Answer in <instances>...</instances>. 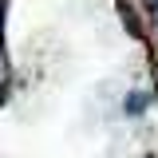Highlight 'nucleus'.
Instances as JSON below:
<instances>
[{
	"label": "nucleus",
	"mask_w": 158,
	"mask_h": 158,
	"mask_svg": "<svg viewBox=\"0 0 158 158\" xmlns=\"http://www.w3.org/2000/svg\"><path fill=\"white\" fill-rule=\"evenodd\" d=\"M118 16H123V24H127V32H131V36H138V40H146V32H142V24H138V12H135V8H131V4H127V0L118 4Z\"/></svg>",
	"instance_id": "nucleus-1"
},
{
	"label": "nucleus",
	"mask_w": 158,
	"mask_h": 158,
	"mask_svg": "<svg viewBox=\"0 0 158 158\" xmlns=\"http://www.w3.org/2000/svg\"><path fill=\"white\" fill-rule=\"evenodd\" d=\"M150 103V95H142V91H135V95H127L123 99V111L127 115H142V107Z\"/></svg>",
	"instance_id": "nucleus-2"
},
{
	"label": "nucleus",
	"mask_w": 158,
	"mask_h": 158,
	"mask_svg": "<svg viewBox=\"0 0 158 158\" xmlns=\"http://www.w3.org/2000/svg\"><path fill=\"white\" fill-rule=\"evenodd\" d=\"M150 8H154V20H158V0H150Z\"/></svg>",
	"instance_id": "nucleus-3"
}]
</instances>
